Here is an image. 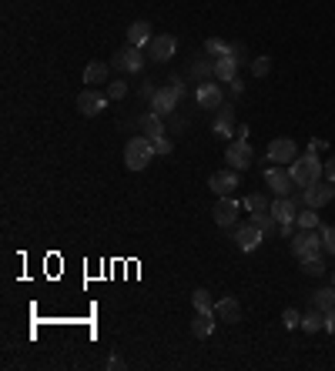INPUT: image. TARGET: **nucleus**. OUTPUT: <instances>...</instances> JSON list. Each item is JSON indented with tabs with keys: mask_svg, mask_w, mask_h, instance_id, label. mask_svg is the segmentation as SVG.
Returning a JSON list of instances; mask_svg holds the SVG:
<instances>
[{
	"mask_svg": "<svg viewBox=\"0 0 335 371\" xmlns=\"http://www.w3.org/2000/svg\"><path fill=\"white\" fill-rule=\"evenodd\" d=\"M181 98H184V80H181V74H171L168 77V84L155 91V98H151V111H158L161 117H168V114H175V107H178Z\"/></svg>",
	"mask_w": 335,
	"mask_h": 371,
	"instance_id": "f257e3e1",
	"label": "nucleus"
},
{
	"mask_svg": "<svg viewBox=\"0 0 335 371\" xmlns=\"http://www.w3.org/2000/svg\"><path fill=\"white\" fill-rule=\"evenodd\" d=\"M292 177H295V184L299 188H312L315 181H322V174H325V168H322V161H318V154L315 150H309V154H299L292 164Z\"/></svg>",
	"mask_w": 335,
	"mask_h": 371,
	"instance_id": "f03ea898",
	"label": "nucleus"
},
{
	"mask_svg": "<svg viewBox=\"0 0 335 371\" xmlns=\"http://www.w3.org/2000/svg\"><path fill=\"white\" fill-rule=\"evenodd\" d=\"M151 157H155V144H151L148 134H138V137H131L128 144H125V164H128V171H144L151 164Z\"/></svg>",
	"mask_w": 335,
	"mask_h": 371,
	"instance_id": "7ed1b4c3",
	"label": "nucleus"
},
{
	"mask_svg": "<svg viewBox=\"0 0 335 371\" xmlns=\"http://www.w3.org/2000/svg\"><path fill=\"white\" fill-rule=\"evenodd\" d=\"M288 241H292V254H295L299 261L315 258L318 251H325V247H322V234H315V227H302V231H299V234H292Z\"/></svg>",
	"mask_w": 335,
	"mask_h": 371,
	"instance_id": "20e7f679",
	"label": "nucleus"
},
{
	"mask_svg": "<svg viewBox=\"0 0 335 371\" xmlns=\"http://www.w3.org/2000/svg\"><path fill=\"white\" fill-rule=\"evenodd\" d=\"M265 184H268L279 198H288V191L299 188L295 177H292V168H282V164H272V168L265 171Z\"/></svg>",
	"mask_w": 335,
	"mask_h": 371,
	"instance_id": "39448f33",
	"label": "nucleus"
},
{
	"mask_svg": "<svg viewBox=\"0 0 335 371\" xmlns=\"http://www.w3.org/2000/svg\"><path fill=\"white\" fill-rule=\"evenodd\" d=\"M148 57L151 60H158V64H168L171 57H175V50H178V41L171 37V34H158V37H151L148 41Z\"/></svg>",
	"mask_w": 335,
	"mask_h": 371,
	"instance_id": "423d86ee",
	"label": "nucleus"
},
{
	"mask_svg": "<svg viewBox=\"0 0 335 371\" xmlns=\"http://www.w3.org/2000/svg\"><path fill=\"white\" fill-rule=\"evenodd\" d=\"M295 157H299V148H295V141H292V137H275V141L268 144V161H272V164H282V168H288Z\"/></svg>",
	"mask_w": 335,
	"mask_h": 371,
	"instance_id": "0eeeda50",
	"label": "nucleus"
},
{
	"mask_svg": "<svg viewBox=\"0 0 335 371\" xmlns=\"http://www.w3.org/2000/svg\"><path fill=\"white\" fill-rule=\"evenodd\" d=\"M252 157H255V150L248 148V141H241V137H235L228 150H225V161L232 164L235 171H245V168H252Z\"/></svg>",
	"mask_w": 335,
	"mask_h": 371,
	"instance_id": "6e6552de",
	"label": "nucleus"
},
{
	"mask_svg": "<svg viewBox=\"0 0 335 371\" xmlns=\"http://www.w3.org/2000/svg\"><path fill=\"white\" fill-rule=\"evenodd\" d=\"M107 100H111L107 94H101V91H91V87H87V91H80V94H78V111L84 114V117H98L104 107H107Z\"/></svg>",
	"mask_w": 335,
	"mask_h": 371,
	"instance_id": "1a4fd4ad",
	"label": "nucleus"
},
{
	"mask_svg": "<svg viewBox=\"0 0 335 371\" xmlns=\"http://www.w3.org/2000/svg\"><path fill=\"white\" fill-rule=\"evenodd\" d=\"M114 67H121L125 74H138L141 67H144V54H141V47H121L118 54H114V60H111Z\"/></svg>",
	"mask_w": 335,
	"mask_h": 371,
	"instance_id": "9d476101",
	"label": "nucleus"
},
{
	"mask_svg": "<svg viewBox=\"0 0 335 371\" xmlns=\"http://www.w3.org/2000/svg\"><path fill=\"white\" fill-rule=\"evenodd\" d=\"M261 241H265V231H261L255 221L238 224V227H235V245L241 247V251H255Z\"/></svg>",
	"mask_w": 335,
	"mask_h": 371,
	"instance_id": "9b49d317",
	"label": "nucleus"
},
{
	"mask_svg": "<svg viewBox=\"0 0 335 371\" xmlns=\"http://www.w3.org/2000/svg\"><path fill=\"white\" fill-rule=\"evenodd\" d=\"M332 198H335L332 181H329V184H322V181H315L312 188H302V201H305L309 207H315V211H318V207H325V204H329V201H332Z\"/></svg>",
	"mask_w": 335,
	"mask_h": 371,
	"instance_id": "f8f14e48",
	"label": "nucleus"
},
{
	"mask_svg": "<svg viewBox=\"0 0 335 371\" xmlns=\"http://www.w3.org/2000/svg\"><path fill=\"white\" fill-rule=\"evenodd\" d=\"M208 188L218 194V198H225V194H235V188H238V171H215L208 177Z\"/></svg>",
	"mask_w": 335,
	"mask_h": 371,
	"instance_id": "ddd939ff",
	"label": "nucleus"
},
{
	"mask_svg": "<svg viewBox=\"0 0 335 371\" xmlns=\"http://www.w3.org/2000/svg\"><path fill=\"white\" fill-rule=\"evenodd\" d=\"M235 214H238V201H235L232 194L218 198V204L211 207V218H215V224H221V227H232V224H235Z\"/></svg>",
	"mask_w": 335,
	"mask_h": 371,
	"instance_id": "4468645a",
	"label": "nucleus"
},
{
	"mask_svg": "<svg viewBox=\"0 0 335 371\" xmlns=\"http://www.w3.org/2000/svg\"><path fill=\"white\" fill-rule=\"evenodd\" d=\"M195 100H198V107L215 111V107H221V87H218V84H211V80H202V84H198V91H195Z\"/></svg>",
	"mask_w": 335,
	"mask_h": 371,
	"instance_id": "2eb2a0df",
	"label": "nucleus"
},
{
	"mask_svg": "<svg viewBox=\"0 0 335 371\" xmlns=\"http://www.w3.org/2000/svg\"><path fill=\"white\" fill-rule=\"evenodd\" d=\"M215 134L221 141H232L235 137V107H218V117H215Z\"/></svg>",
	"mask_w": 335,
	"mask_h": 371,
	"instance_id": "dca6fc26",
	"label": "nucleus"
},
{
	"mask_svg": "<svg viewBox=\"0 0 335 371\" xmlns=\"http://www.w3.org/2000/svg\"><path fill=\"white\" fill-rule=\"evenodd\" d=\"M215 315L221 318V322H241V304L235 301V297H221V301H215Z\"/></svg>",
	"mask_w": 335,
	"mask_h": 371,
	"instance_id": "f3484780",
	"label": "nucleus"
},
{
	"mask_svg": "<svg viewBox=\"0 0 335 371\" xmlns=\"http://www.w3.org/2000/svg\"><path fill=\"white\" fill-rule=\"evenodd\" d=\"M148 41H151V24L148 21H134L128 27V44L131 47H148Z\"/></svg>",
	"mask_w": 335,
	"mask_h": 371,
	"instance_id": "a211bd4d",
	"label": "nucleus"
},
{
	"mask_svg": "<svg viewBox=\"0 0 335 371\" xmlns=\"http://www.w3.org/2000/svg\"><path fill=\"white\" fill-rule=\"evenodd\" d=\"M215 77L232 84L235 77H238V57H235V54H228V57H218V60H215Z\"/></svg>",
	"mask_w": 335,
	"mask_h": 371,
	"instance_id": "6ab92c4d",
	"label": "nucleus"
},
{
	"mask_svg": "<svg viewBox=\"0 0 335 371\" xmlns=\"http://www.w3.org/2000/svg\"><path fill=\"white\" fill-rule=\"evenodd\" d=\"M272 214H275V221L279 224H288V221H295V201L292 198H279L275 204H272Z\"/></svg>",
	"mask_w": 335,
	"mask_h": 371,
	"instance_id": "aec40b11",
	"label": "nucleus"
},
{
	"mask_svg": "<svg viewBox=\"0 0 335 371\" xmlns=\"http://www.w3.org/2000/svg\"><path fill=\"white\" fill-rule=\"evenodd\" d=\"M141 131H144L148 137H161V134H168V131H164V121H161V114H158V111L141 114Z\"/></svg>",
	"mask_w": 335,
	"mask_h": 371,
	"instance_id": "412c9836",
	"label": "nucleus"
},
{
	"mask_svg": "<svg viewBox=\"0 0 335 371\" xmlns=\"http://www.w3.org/2000/svg\"><path fill=\"white\" fill-rule=\"evenodd\" d=\"M215 318H218V315H198V318L191 322V335L202 338V341L211 338V335H215Z\"/></svg>",
	"mask_w": 335,
	"mask_h": 371,
	"instance_id": "4be33fe9",
	"label": "nucleus"
},
{
	"mask_svg": "<svg viewBox=\"0 0 335 371\" xmlns=\"http://www.w3.org/2000/svg\"><path fill=\"white\" fill-rule=\"evenodd\" d=\"M211 74H215V64L208 60V54L205 57H195L191 67H188V77H191V80H208Z\"/></svg>",
	"mask_w": 335,
	"mask_h": 371,
	"instance_id": "5701e85b",
	"label": "nucleus"
},
{
	"mask_svg": "<svg viewBox=\"0 0 335 371\" xmlns=\"http://www.w3.org/2000/svg\"><path fill=\"white\" fill-rule=\"evenodd\" d=\"M107 71H111V67H107L104 60H91V64L84 67V80H87L91 87H94V84H101V80H107Z\"/></svg>",
	"mask_w": 335,
	"mask_h": 371,
	"instance_id": "b1692460",
	"label": "nucleus"
},
{
	"mask_svg": "<svg viewBox=\"0 0 335 371\" xmlns=\"http://www.w3.org/2000/svg\"><path fill=\"white\" fill-rule=\"evenodd\" d=\"M322 328H325V311L312 308L309 315H302V331H309V335H315V331H322Z\"/></svg>",
	"mask_w": 335,
	"mask_h": 371,
	"instance_id": "393cba45",
	"label": "nucleus"
},
{
	"mask_svg": "<svg viewBox=\"0 0 335 371\" xmlns=\"http://www.w3.org/2000/svg\"><path fill=\"white\" fill-rule=\"evenodd\" d=\"M191 304H195L198 315H215V301H211V295H208L205 288H198V291L191 295Z\"/></svg>",
	"mask_w": 335,
	"mask_h": 371,
	"instance_id": "a878e982",
	"label": "nucleus"
},
{
	"mask_svg": "<svg viewBox=\"0 0 335 371\" xmlns=\"http://www.w3.org/2000/svg\"><path fill=\"white\" fill-rule=\"evenodd\" d=\"M312 308H318V311H332L335 308V288H322V291H315V295H312Z\"/></svg>",
	"mask_w": 335,
	"mask_h": 371,
	"instance_id": "bb28decb",
	"label": "nucleus"
},
{
	"mask_svg": "<svg viewBox=\"0 0 335 371\" xmlns=\"http://www.w3.org/2000/svg\"><path fill=\"white\" fill-rule=\"evenodd\" d=\"M205 54H211V57H228L232 47H228L225 41H218V37H208V41H205Z\"/></svg>",
	"mask_w": 335,
	"mask_h": 371,
	"instance_id": "cd10ccee",
	"label": "nucleus"
},
{
	"mask_svg": "<svg viewBox=\"0 0 335 371\" xmlns=\"http://www.w3.org/2000/svg\"><path fill=\"white\" fill-rule=\"evenodd\" d=\"M245 207H248L252 214H265V211H272V204L261 198V194H248V198H245Z\"/></svg>",
	"mask_w": 335,
	"mask_h": 371,
	"instance_id": "c85d7f7f",
	"label": "nucleus"
},
{
	"mask_svg": "<svg viewBox=\"0 0 335 371\" xmlns=\"http://www.w3.org/2000/svg\"><path fill=\"white\" fill-rule=\"evenodd\" d=\"M252 221L258 224V227H261V231H265V238H268V234H272V231H275V214H272V211H265V214H252Z\"/></svg>",
	"mask_w": 335,
	"mask_h": 371,
	"instance_id": "c756f323",
	"label": "nucleus"
},
{
	"mask_svg": "<svg viewBox=\"0 0 335 371\" xmlns=\"http://www.w3.org/2000/svg\"><path fill=\"white\" fill-rule=\"evenodd\" d=\"M268 71H272V57H265V54H261V57L252 60V74H255V77H268Z\"/></svg>",
	"mask_w": 335,
	"mask_h": 371,
	"instance_id": "7c9ffc66",
	"label": "nucleus"
},
{
	"mask_svg": "<svg viewBox=\"0 0 335 371\" xmlns=\"http://www.w3.org/2000/svg\"><path fill=\"white\" fill-rule=\"evenodd\" d=\"M302 271H305V274H315V278H318V274L325 271V265H322V258L315 254V258H305V261H302Z\"/></svg>",
	"mask_w": 335,
	"mask_h": 371,
	"instance_id": "2f4dec72",
	"label": "nucleus"
},
{
	"mask_svg": "<svg viewBox=\"0 0 335 371\" xmlns=\"http://www.w3.org/2000/svg\"><path fill=\"white\" fill-rule=\"evenodd\" d=\"M282 324L288 328V331H292V328H302V315H299L295 308H285V311H282Z\"/></svg>",
	"mask_w": 335,
	"mask_h": 371,
	"instance_id": "473e14b6",
	"label": "nucleus"
},
{
	"mask_svg": "<svg viewBox=\"0 0 335 371\" xmlns=\"http://www.w3.org/2000/svg\"><path fill=\"white\" fill-rule=\"evenodd\" d=\"M295 224H299V227H315V224H318V214H315V207L302 211V214H295Z\"/></svg>",
	"mask_w": 335,
	"mask_h": 371,
	"instance_id": "72a5a7b5",
	"label": "nucleus"
},
{
	"mask_svg": "<svg viewBox=\"0 0 335 371\" xmlns=\"http://www.w3.org/2000/svg\"><path fill=\"white\" fill-rule=\"evenodd\" d=\"M318 234H322V247H325L329 254H335V224H329V227H322Z\"/></svg>",
	"mask_w": 335,
	"mask_h": 371,
	"instance_id": "f704fd0d",
	"label": "nucleus"
},
{
	"mask_svg": "<svg viewBox=\"0 0 335 371\" xmlns=\"http://www.w3.org/2000/svg\"><path fill=\"white\" fill-rule=\"evenodd\" d=\"M125 94H128V84H125V80H111V84H107V98L111 100H121Z\"/></svg>",
	"mask_w": 335,
	"mask_h": 371,
	"instance_id": "c9c22d12",
	"label": "nucleus"
},
{
	"mask_svg": "<svg viewBox=\"0 0 335 371\" xmlns=\"http://www.w3.org/2000/svg\"><path fill=\"white\" fill-rule=\"evenodd\" d=\"M151 144H155V154H171V150H175V144H171V137H168V134L151 137Z\"/></svg>",
	"mask_w": 335,
	"mask_h": 371,
	"instance_id": "e433bc0d",
	"label": "nucleus"
},
{
	"mask_svg": "<svg viewBox=\"0 0 335 371\" xmlns=\"http://www.w3.org/2000/svg\"><path fill=\"white\" fill-rule=\"evenodd\" d=\"M325 148H329V144H325L322 137H312V141H309V150H315V154H318V150H325Z\"/></svg>",
	"mask_w": 335,
	"mask_h": 371,
	"instance_id": "4c0bfd02",
	"label": "nucleus"
},
{
	"mask_svg": "<svg viewBox=\"0 0 335 371\" xmlns=\"http://www.w3.org/2000/svg\"><path fill=\"white\" fill-rule=\"evenodd\" d=\"M155 91H158L155 84H141V98H144V100H151V98H155Z\"/></svg>",
	"mask_w": 335,
	"mask_h": 371,
	"instance_id": "58836bf2",
	"label": "nucleus"
},
{
	"mask_svg": "<svg viewBox=\"0 0 335 371\" xmlns=\"http://www.w3.org/2000/svg\"><path fill=\"white\" fill-rule=\"evenodd\" d=\"M325 331H332L335 335V308L332 311H325Z\"/></svg>",
	"mask_w": 335,
	"mask_h": 371,
	"instance_id": "ea45409f",
	"label": "nucleus"
},
{
	"mask_svg": "<svg viewBox=\"0 0 335 371\" xmlns=\"http://www.w3.org/2000/svg\"><path fill=\"white\" fill-rule=\"evenodd\" d=\"M248 134H252V127H248V124H238V134H235V137H241V141H248Z\"/></svg>",
	"mask_w": 335,
	"mask_h": 371,
	"instance_id": "a19ab883",
	"label": "nucleus"
},
{
	"mask_svg": "<svg viewBox=\"0 0 335 371\" xmlns=\"http://www.w3.org/2000/svg\"><path fill=\"white\" fill-rule=\"evenodd\" d=\"M325 177H329V181H332V184H335V157H332V161H329V164H325Z\"/></svg>",
	"mask_w": 335,
	"mask_h": 371,
	"instance_id": "79ce46f5",
	"label": "nucleus"
},
{
	"mask_svg": "<svg viewBox=\"0 0 335 371\" xmlns=\"http://www.w3.org/2000/svg\"><path fill=\"white\" fill-rule=\"evenodd\" d=\"M241 91H245V84H241V80H238V77H235V80H232V94H235V98H238V94H241Z\"/></svg>",
	"mask_w": 335,
	"mask_h": 371,
	"instance_id": "37998d69",
	"label": "nucleus"
},
{
	"mask_svg": "<svg viewBox=\"0 0 335 371\" xmlns=\"http://www.w3.org/2000/svg\"><path fill=\"white\" fill-rule=\"evenodd\" d=\"M332 284H335V271H332Z\"/></svg>",
	"mask_w": 335,
	"mask_h": 371,
	"instance_id": "c03bdc74",
	"label": "nucleus"
}]
</instances>
